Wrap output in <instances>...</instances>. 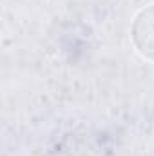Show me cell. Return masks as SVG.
Instances as JSON below:
<instances>
[{
    "label": "cell",
    "mask_w": 154,
    "mask_h": 156,
    "mask_svg": "<svg viewBox=\"0 0 154 156\" xmlns=\"http://www.w3.org/2000/svg\"><path fill=\"white\" fill-rule=\"evenodd\" d=\"M134 51L147 62H154V2L136 11L129 29Z\"/></svg>",
    "instance_id": "obj_1"
}]
</instances>
